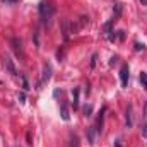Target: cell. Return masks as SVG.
<instances>
[{"mask_svg":"<svg viewBox=\"0 0 147 147\" xmlns=\"http://www.w3.org/2000/svg\"><path fill=\"white\" fill-rule=\"evenodd\" d=\"M86 24H89V17H87V16H80V22H79V28H84Z\"/></svg>","mask_w":147,"mask_h":147,"instance_id":"cell-15","label":"cell"},{"mask_svg":"<svg viewBox=\"0 0 147 147\" xmlns=\"http://www.w3.org/2000/svg\"><path fill=\"white\" fill-rule=\"evenodd\" d=\"M111 26H113V21H110V22L105 24V34H106V36H110L111 33H113V31H111Z\"/></svg>","mask_w":147,"mask_h":147,"instance_id":"cell-14","label":"cell"},{"mask_svg":"<svg viewBox=\"0 0 147 147\" xmlns=\"http://www.w3.org/2000/svg\"><path fill=\"white\" fill-rule=\"evenodd\" d=\"M127 127H128V128L132 127V106L127 108Z\"/></svg>","mask_w":147,"mask_h":147,"instance_id":"cell-12","label":"cell"},{"mask_svg":"<svg viewBox=\"0 0 147 147\" xmlns=\"http://www.w3.org/2000/svg\"><path fill=\"white\" fill-rule=\"evenodd\" d=\"M140 82H142V86H144V89L147 91V75L144 72L140 74Z\"/></svg>","mask_w":147,"mask_h":147,"instance_id":"cell-17","label":"cell"},{"mask_svg":"<svg viewBox=\"0 0 147 147\" xmlns=\"http://www.w3.org/2000/svg\"><path fill=\"white\" fill-rule=\"evenodd\" d=\"M60 115H62V118H63L65 121H69L70 115H69V110H67V103H65V101H63V103L60 105Z\"/></svg>","mask_w":147,"mask_h":147,"instance_id":"cell-9","label":"cell"},{"mask_svg":"<svg viewBox=\"0 0 147 147\" xmlns=\"http://www.w3.org/2000/svg\"><path fill=\"white\" fill-rule=\"evenodd\" d=\"M96 63H98V53H94V55L91 57V69H94Z\"/></svg>","mask_w":147,"mask_h":147,"instance_id":"cell-18","label":"cell"},{"mask_svg":"<svg viewBox=\"0 0 147 147\" xmlns=\"http://www.w3.org/2000/svg\"><path fill=\"white\" fill-rule=\"evenodd\" d=\"M116 39L123 41V39H125V31H116Z\"/></svg>","mask_w":147,"mask_h":147,"instance_id":"cell-21","label":"cell"},{"mask_svg":"<svg viewBox=\"0 0 147 147\" xmlns=\"http://www.w3.org/2000/svg\"><path fill=\"white\" fill-rule=\"evenodd\" d=\"M22 89H24V91H29V89H31V87H29V82H28L26 77H22Z\"/></svg>","mask_w":147,"mask_h":147,"instance_id":"cell-19","label":"cell"},{"mask_svg":"<svg viewBox=\"0 0 147 147\" xmlns=\"http://www.w3.org/2000/svg\"><path fill=\"white\" fill-rule=\"evenodd\" d=\"M128 74H130L128 65H123V67L120 69V79H121V86H123V87L128 86Z\"/></svg>","mask_w":147,"mask_h":147,"instance_id":"cell-5","label":"cell"},{"mask_svg":"<svg viewBox=\"0 0 147 147\" xmlns=\"http://www.w3.org/2000/svg\"><path fill=\"white\" fill-rule=\"evenodd\" d=\"M144 118H146V121H147V103L144 105Z\"/></svg>","mask_w":147,"mask_h":147,"instance_id":"cell-24","label":"cell"},{"mask_svg":"<svg viewBox=\"0 0 147 147\" xmlns=\"http://www.w3.org/2000/svg\"><path fill=\"white\" fill-rule=\"evenodd\" d=\"M50 77H51V65H50V63H45V67H43V75H41V82H39V86H45V84L50 80Z\"/></svg>","mask_w":147,"mask_h":147,"instance_id":"cell-3","label":"cell"},{"mask_svg":"<svg viewBox=\"0 0 147 147\" xmlns=\"http://www.w3.org/2000/svg\"><path fill=\"white\" fill-rule=\"evenodd\" d=\"M19 101H21V103H24V101H26V94H24V92H21V94H19Z\"/></svg>","mask_w":147,"mask_h":147,"instance_id":"cell-23","label":"cell"},{"mask_svg":"<svg viewBox=\"0 0 147 147\" xmlns=\"http://www.w3.org/2000/svg\"><path fill=\"white\" fill-rule=\"evenodd\" d=\"M3 65H5V69L9 70V74H10V75H17L16 65H14V62L10 60V57H5V58H3Z\"/></svg>","mask_w":147,"mask_h":147,"instance_id":"cell-6","label":"cell"},{"mask_svg":"<svg viewBox=\"0 0 147 147\" xmlns=\"http://www.w3.org/2000/svg\"><path fill=\"white\" fill-rule=\"evenodd\" d=\"M10 46H12V51L16 53V57L22 60V58H24V50H22V43H21V39H19V38H12Z\"/></svg>","mask_w":147,"mask_h":147,"instance_id":"cell-2","label":"cell"},{"mask_svg":"<svg viewBox=\"0 0 147 147\" xmlns=\"http://www.w3.org/2000/svg\"><path fill=\"white\" fill-rule=\"evenodd\" d=\"M140 2H142V3H147V0H140Z\"/></svg>","mask_w":147,"mask_h":147,"instance_id":"cell-27","label":"cell"},{"mask_svg":"<svg viewBox=\"0 0 147 147\" xmlns=\"http://www.w3.org/2000/svg\"><path fill=\"white\" fill-rule=\"evenodd\" d=\"M86 137H87L89 144H91V146H94V142H96V128H94V127H89V128H87V132H86Z\"/></svg>","mask_w":147,"mask_h":147,"instance_id":"cell-8","label":"cell"},{"mask_svg":"<svg viewBox=\"0 0 147 147\" xmlns=\"http://www.w3.org/2000/svg\"><path fill=\"white\" fill-rule=\"evenodd\" d=\"M38 14H39L41 24H48L50 19H51L53 14H55V7L50 5V3H46V2H41V3L38 5Z\"/></svg>","mask_w":147,"mask_h":147,"instance_id":"cell-1","label":"cell"},{"mask_svg":"<svg viewBox=\"0 0 147 147\" xmlns=\"http://www.w3.org/2000/svg\"><path fill=\"white\" fill-rule=\"evenodd\" d=\"M135 50H137V51L144 50V45H140V43H135Z\"/></svg>","mask_w":147,"mask_h":147,"instance_id":"cell-22","label":"cell"},{"mask_svg":"<svg viewBox=\"0 0 147 147\" xmlns=\"http://www.w3.org/2000/svg\"><path fill=\"white\" fill-rule=\"evenodd\" d=\"M91 113H92V106L91 105H86L84 106V116H91Z\"/></svg>","mask_w":147,"mask_h":147,"instance_id":"cell-16","label":"cell"},{"mask_svg":"<svg viewBox=\"0 0 147 147\" xmlns=\"http://www.w3.org/2000/svg\"><path fill=\"white\" fill-rule=\"evenodd\" d=\"M3 2H16V0H3Z\"/></svg>","mask_w":147,"mask_h":147,"instance_id":"cell-26","label":"cell"},{"mask_svg":"<svg viewBox=\"0 0 147 147\" xmlns=\"http://www.w3.org/2000/svg\"><path fill=\"white\" fill-rule=\"evenodd\" d=\"M69 147H79V137L75 134H70L69 137Z\"/></svg>","mask_w":147,"mask_h":147,"instance_id":"cell-10","label":"cell"},{"mask_svg":"<svg viewBox=\"0 0 147 147\" xmlns=\"http://www.w3.org/2000/svg\"><path fill=\"white\" fill-rule=\"evenodd\" d=\"M63 57H65V51H63V48H62V50H58V53H57L58 62H62V60H63Z\"/></svg>","mask_w":147,"mask_h":147,"instance_id":"cell-20","label":"cell"},{"mask_svg":"<svg viewBox=\"0 0 147 147\" xmlns=\"http://www.w3.org/2000/svg\"><path fill=\"white\" fill-rule=\"evenodd\" d=\"M142 135H144V137H147V123L144 125V132H142Z\"/></svg>","mask_w":147,"mask_h":147,"instance_id":"cell-25","label":"cell"},{"mask_svg":"<svg viewBox=\"0 0 147 147\" xmlns=\"http://www.w3.org/2000/svg\"><path fill=\"white\" fill-rule=\"evenodd\" d=\"M120 16H121V3H116L113 9V19H118Z\"/></svg>","mask_w":147,"mask_h":147,"instance_id":"cell-11","label":"cell"},{"mask_svg":"<svg viewBox=\"0 0 147 147\" xmlns=\"http://www.w3.org/2000/svg\"><path fill=\"white\" fill-rule=\"evenodd\" d=\"M74 110L79 108V89H74Z\"/></svg>","mask_w":147,"mask_h":147,"instance_id":"cell-13","label":"cell"},{"mask_svg":"<svg viewBox=\"0 0 147 147\" xmlns=\"http://www.w3.org/2000/svg\"><path fill=\"white\" fill-rule=\"evenodd\" d=\"M105 111H106V108H103V110L99 111V116H98V120H96V132H101L103 130V123H105Z\"/></svg>","mask_w":147,"mask_h":147,"instance_id":"cell-7","label":"cell"},{"mask_svg":"<svg viewBox=\"0 0 147 147\" xmlns=\"http://www.w3.org/2000/svg\"><path fill=\"white\" fill-rule=\"evenodd\" d=\"M70 33H72V29H70V22H69V19H62V36H63L65 41L70 38Z\"/></svg>","mask_w":147,"mask_h":147,"instance_id":"cell-4","label":"cell"}]
</instances>
